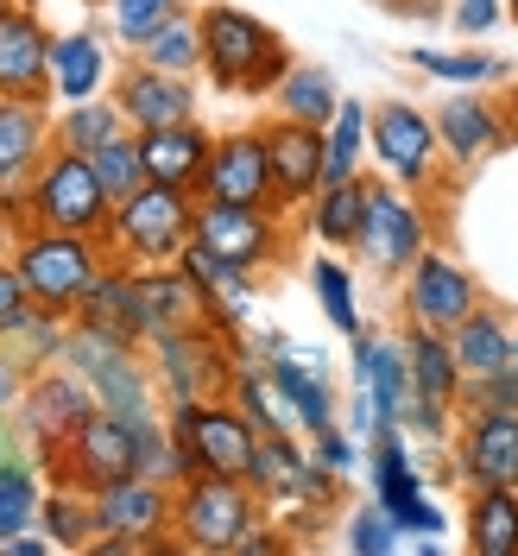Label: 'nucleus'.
Returning a JSON list of instances; mask_svg holds the SVG:
<instances>
[{"instance_id":"nucleus-20","label":"nucleus","mask_w":518,"mask_h":556,"mask_svg":"<svg viewBox=\"0 0 518 556\" xmlns=\"http://www.w3.org/2000/svg\"><path fill=\"white\" fill-rule=\"evenodd\" d=\"M260 134H266L273 197H278V208L291 215V208H304L316 190H323V127L291 121V114H273V121H260Z\"/></svg>"},{"instance_id":"nucleus-36","label":"nucleus","mask_w":518,"mask_h":556,"mask_svg":"<svg viewBox=\"0 0 518 556\" xmlns=\"http://www.w3.org/2000/svg\"><path fill=\"white\" fill-rule=\"evenodd\" d=\"M139 58L152 70H172V76H203V33H197V7H177L159 33L139 45Z\"/></svg>"},{"instance_id":"nucleus-8","label":"nucleus","mask_w":518,"mask_h":556,"mask_svg":"<svg viewBox=\"0 0 518 556\" xmlns=\"http://www.w3.org/2000/svg\"><path fill=\"white\" fill-rule=\"evenodd\" d=\"M45 475L58 486H76V493H96L108 481L139 475V417H121L108 405H96L58 450L45 455Z\"/></svg>"},{"instance_id":"nucleus-23","label":"nucleus","mask_w":518,"mask_h":556,"mask_svg":"<svg viewBox=\"0 0 518 556\" xmlns=\"http://www.w3.org/2000/svg\"><path fill=\"white\" fill-rule=\"evenodd\" d=\"M203 316V298L184 266H134V323H139V342L165 336V329H184Z\"/></svg>"},{"instance_id":"nucleus-54","label":"nucleus","mask_w":518,"mask_h":556,"mask_svg":"<svg viewBox=\"0 0 518 556\" xmlns=\"http://www.w3.org/2000/svg\"><path fill=\"white\" fill-rule=\"evenodd\" d=\"M506 20H513V26H518V0H506Z\"/></svg>"},{"instance_id":"nucleus-45","label":"nucleus","mask_w":518,"mask_h":556,"mask_svg":"<svg viewBox=\"0 0 518 556\" xmlns=\"http://www.w3.org/2000/svg\"><path fill=\"white\" fill-rule=\"evenodd\" d=\"M462 405H487V412H513L518 417V361L493 367V374H475V380H462Z\"/></svg>"},{"instance_id":"nucleus-28","label":"nucleus","mask_w":518,"mask_h":556,"mask_svg":"<svg viewBox=\"0 0 518 556\" xmlns=\"http://www.w3.org/2000/svg\"><path fill=\"white\" fill-rule=\"evenodd\" d=\"M399 348H405L412 392L443 399V405H462V367H455V348H450L443 329H417V323H405V329H399Z\"/></svg>"},{"instance_id":"nucleus-34","label":"nucleus","mask_w":518,"mask_h":556,"mask_svg":"<svg viewBox=\"0 0 518 556\" xmlns=\"http://www.w3.org/2000/svg\"><path fill=\"white\" fill-rule=\"evenodd\" d=\"M367 121H374V108L342 96V108L323 127V184H348L367 172Z\"/></svg>"},{"instance_id":"nucleus-31","label":"nucleus","mask_w":518,"mask_h":556,"mask_svg":"<svg viewBox=\"0 0 518 556\" xmlns=\"http://www.w3.org/2000/svg\"><path fill=\"white\" fill-rule=\"evenodd\" d=\"M450 348H455L462 380L493 374V367H506V361H513V316L493 311V304H475V311L450 329Z\"/></svg>"},{"instance_id":"nucleus-35","label":"nucleus","mask_w":518,"mask_h":556,"mask_svg":"<svg viewBox=\"0 0 518 556\" xmlns=\"http://www.w3.org/2000/svg\"><path fill=\"white\" fill-rule=\"evenodd\" d=\"M273 108L278 114H291V121H311V127H329V114L342 108V89H336V76L323 64H298L285 70V83L273 89Z\"/></svg>"},{"instance_id":"nucleus-25","label":"nucleus","mask_w":518,"mask_h":556,"mask_svg":"<svg viewBox=\"0 0 518 556\" xmlns=\"http://www.w3.org/2000/svg\"><path fill=\"white\" fill-rule=\"evenodd\" d=\"M348 361H354V392L374 399L380 424H405L412 374H405V348H399V336H374V329H361Z\"/></svg>"},{"instance_id":"nucleus-13","label":"nucleus","mask_w":518,"mask_h":556,"mask_svg":"<svg viewBox=\"0 0 518 556\" xmlns=\"http://www.w3.org/2000/svg\"><path fill=\"white\" fill-rule=\"evenodd\" d=\"M405 291H399V311H405V323H417V329H443L450 336L462 316L475 311V304H487L481 278H475V266L468 260H455L450 247H424L412 260V273L399 278Z\"/></svg>"},{"instance_id":"nucleus-53","label":"nucleus","mask_w":518,"mask_h":556,"mask_svg":"<svg viewBox=\"0 0 518 556\" xmlns=\"http://www.w3.org/2000/svg\"><path fill=\"white\" fill-rule=\"evenodd\" d=\"M13 450H20V424H13V417L0 412V462H7Z\"/></svg>"},{"instance_id":"nucleus-37","label":"nucleus","mask_w":518,"mask_h":556,"mask_svg":"<svg viewBox=\"0 0 518 556\" xmlns=\"http://www.w3.org/2000/svg\"><path fill=\"white\" fill-rule=\"evenodd\" d=\"M412 64L424 76H437V83H450V89H487V83H506L513 76L506 58H487V51H437V45H417Z\"/></svg>"},{"instance_id":"nucleus-5","label":"nucleus","mask_w":518,"mask_h":556,"mask_svg":"<svg viewBox=\"0 0 518 556\" xmlns=\"http://www.w3.org/2000/svg\"><path fill=\"white\" fill-rule=\"evenodd\" d=\"M58 361H64L70 374L89 380L96 405H108V412H121V417L159 412V380H152V361H146L139 342H121V336L89 329V323L70 316V336H64V354H58Z\"/></svg>"},{"instance_id":"nucleus-9","label":"nucleus","mask_w":518,"mask_h":556,"mask_svg":"<svg viewBox=\"0 0 518 556\" xmlns=\"http://www.w3.org/2000/svg\"><path fill=\"white\" fill-rule=\"evenodd\" d=\"M108 260V241L96 235H64V228H26L20 241H13V266L26 278V291H33V304L45 311H76V298L89 291V278L102 273Z\"/></svg>"},{"instance_id":"nucleus-50","label":"nucleus","mask_w":518,"mask_h":556,"mask_svg":"<svg viewBox=\"0 0 518 556\" xmlns=\"http://www.w3.org/2000/svg\"><path fill=\"white\" fill-rule=\"evenodd\" d=\"M26 380H33V374H26V361H20L13 348L0 342V412H7V417H13V405H20V392H26Z\"/></svg>"},{"instance_id":"nucleus-12","label":"nucleus","mask_w":518,"mask_h":556,"mask_svg":"<svg viewBox=\"0 0 518 556\" xmlns=\"http://www.w3.org/2000/svg\"><path fill=\"white\" fill-rule=\"evenodd\" d=\"M172 493H177L172 481H152V475H127V481L96 486V493H89L96 544H108V551H152V544H172ZM96 544H89V551H96Z\"/></svg>"},{"instance_id":"nucleus-19","label":"nucleus","mask_w":518,"mask_h":556,"mask_svg":"<svg viewBox=\"0 0 518 556\" xmlns=\"http://www.w3.org/2000/svg\"><path fill=\"white\" fill-rule=\"evenodd\" d=\"M0 96L7 102H38L51 108V33L33 7H7L0 13Z\"/></svg>"},{"instance_id":"nucleus-7","label":"nucleus","mask_w":518,"mask_h":556,"mask_svg":"<svg viewBox=\"0 0 518 556\" xmlns=\"http://www.w3.org/2000/svg\"><path fill=\"white\" fill-rule=\"evenodd\" d=\"M108 215H114V203H108L102 177H96V165L83 152L51 146L38 159V172L26 177V222L33 228H64V235L108 241Z\"/></svg>"},{"instance_id":"nucleus-38","label":"nucleus","mask_w":518,"mask_h":556,"mask_svg":"<svg viewBox=\"0 0 518 556\" xmlns=\"http://www.w3.org/2000/svg\"><path fill=\"white\" fill-rule=\"evenodd\" d=\"M38 531H45L58 551H89V544H96L89 493H76V486H51V493L38 500Z\"/></svg>"},{"instance_id":"nucleus-24","label":"nucleus","mask_w":518,"mask_h":556,"mask_svg":"<svg viewBox=\"0 0 518 556\" xmlns=\"http://www.w3.org/2000/svg\"><path fill=\"white\" fill-rule=\"evenodd\" d=\"M139 139V159H146V177L152 184H177V190H197L209 172V146H215V134H209L203 121H172V127H146Z\"/></svg>"},{"instance_id":"nucleus-44","label":"nucleus","mask_w":518,"mask_h":556,"mask_svg":"<svg viewBox=\"0 0 518 556\" xmlns=\"http://www.w3.org/2000/svg\"><path fill=\"white\" fill-rule=\"evenodd\" d=\"M108 7V26H114V38H121V45H146V38L159 33V26H165V20H172L177 7H184V0H102Z\"/></svg>"},{"instance_id":"nucleus-10","label":"nucleus","mask_w":518,"mask_h":556,"mask_svg":"<svg viewBox=\"0 0 518 556\" xmlns=\"http://www.w3.org/2000/svg\"><path fill=\"white\" fill-rule=\"evenodd\" d=\"M165 424L190 475H247L253 443H260V424L235 399H184L165 412Z\"/></svg>"},{"instance_id":"nucleus-18","label":"nucleus","mask_w":518,"mask_h":556,"mask_svg":"<svg viewBox=\"0 0 518 556\" xmlns=\"http://www.w3.org/2000/svg\"><path fill=\"white\" fill-rule=\"evenodd\" d=\"M108 96L127 114V127H172V121H197V76H172V70H152L146 58L134 64H114L108 76Z\"/></svg>"},{"instance_id":"nucleus-16","label":"nucleus","mask_w":518,"mask_h":556,"mask_svg":"<svg viewBox=\"0 0 518 556\" xmlns=\"http://www.w3.org/2000/svg\"><path fill=\"white\" fill-rule=\"evenodd\" d=\"M197 197H209V203H241V208H278L273 165H266V134H260V127L215 134V146H209V172H203V184H197ZM278 215H285V208H278Z\"/></svg>"},{"instance_id":"nucleus-15","label":"nucleus","mask_w":518,"mask_h":556,"mask_svg":"<svg viewBox=\"0 0 518 556\" xmlns=\"http://www.w3.org/2000/svg\"><path fill=\"white\" fill-rule=\"evenodd\" d=\"M89 412H96V392H89V380H83V374H70L64 361H51V367H38L33 380H26L20 405H13V424L26 430L33 455L45 462V455L58 450V443H64V437Z\"/></svg>"},{"instance_id":"nucleus-29","label":"nucleus","mask_w":518,"mask_h":556,"mask_svg":"<svg viewBox=\"0 0 518 556\" xmlns=\"http://www.w3.org/2000/svg\"><path fill=\"white\" fill-rule=\"evenodd\" d=\"M76 323H89V329H108V336H121V342H139V323H134V266H121V260H102V273L89 278V291L76 298ZM146 348V342H139Z\"/></svg>"},{"instance_id":"nucleus-41","label":"nucleus","mask_w":518,"mask_h":556,"mask_svg":"<svg viewBox=\"0 0 518 556\" xmlns=\"http://www.w3.org/2000/svg\"><path fill=\"white\" fill-rule=\"evenodd\" d=\"M64 336H70V316H64V311H45V304H38V311L26 316L13 336H7V348L26 361V374H38V367H51V361L64 354Z\"/></svg>"},{"instance_id":"nucleus-42","label":"nucleus","mask_w":518,"mask_h":556,"mask_svg":"<svg viewBox=\"0 0 518 556\" xmlns=\"http://www.w3.org/2000/svg\"><path fill=\"white\" fill-rule=\"evenodd\" d=\"M342 544L354 556H392V551H405V531L392 525V513H386L380 500H367V506H354V513H348Z\"/></svg>"},{"instance_id":"nucleus-3","label":"nucleus","mask_w":518,"mask_h":556,"mask_svg":"<svg viewBox=\"0 0 518 556\" xmlns=\"http://www.w3.org/2000/svg\"><path fill=\"white\" fill-rule=\"evenodd\" d=\"M247 342L215 329L209 316L184 323V329H165L146 342V361H152V380L165 392V405H184V399H228V386L241 374Z\"/></svg>"},{"instance_id":"nucleus-52","label":"nucleus","mask_w":518,"mask_h":556,"mask_svg":"<svg viewBox=\"0 0 518 556\" xmlns=\"http://www.w3.org/2000/svg\"><path fill=\"white\" fill-rule=\"evenodd\" d=\"M51 551H58V544H51L45 531H33V525H26V531H13V538L0 544V556H51Z\"/></svg>"},{"instance_id":"nucleus-2","label":"nucleus","mask_w":518,"mask_h":556,"mask_svg":"<svg viewBox=\"0 0 518 556\" xmlns=\"http://www.w3.org/2000/svg\"><path fill=\"white\" fill-rule=\"evenodd\" d=\"M190 241H197V190H177V184L146 177L108 215V260L121 266H177Z\"/></svg>"},{"instance_id":"nucleus-47","label":"nucleus","mask_w":518,"mask_h":556,"mask_svg":"<svg viewBox=\"0 0 518 556\" xmlns=\"http://www.w3.org/2000/svg\"><path fill=\"white\" fill-rule=\"evenodd\" d=\"M38 304H33V291H26V278H20V266L13 260H0V342L33 316Z\"/></svg>"},{"instance_id":"nucleus-26","label":"nucleus","mask_w":518,"mask_h":556,"mask_svg":"<svg viewBox=\"0 0 518 556\" xmlns=\"http://www.w3.org/2000/svg\"><path fill=\"white\" fill-rule=\"evenodd\" d=\"M114 58H108V38L96 26H76V33H51V96L58 102H89L102 96Z\"/></svg>"},{"instance_id":"nucleus-21","label":"nucleus","mask_w":518,"mask_h":556,"mask_svg":"<svg viewBox=\"0 0 518 556\" xmlns=\"http://www.w3.org/2000/svg\"><path fill=\"white\" fill-rule=\"evenodd\" d=\"M190 285H197V298H203V316L215 329H228V336H247L253 329V311H260V273H241V266H228L222 253H209L203 241L184 247V260H177Z\"/></svg>"},{"instance_id":"nucleus-22","label":"nucleus","mask_w":518,"mask_h":556,"mask_svg":"<svg viewBox=\"0 0 518 556\" xmlns=\"http://www.w3.org/2000/svg\"><path fill=\"white\" fill-rule=\"evenodd\" d=\"M430 121H437L443 159H450L455 172H462V165H481L487 152H500V146H513L518 139V127L500 114V102H487L481 89H455Z\"/></svg>"},{"instance_id":"nucleus-39","label":"nucleus","mask_w":518,"mask_h":556,"mask_svg":"<svg viewBox=\"0 0 518 556\" xmlns=\"http://www.w3.org/2000/svg\"><path fill=\"white\" fill-rule=\"evenodd\" d=\"M311 291H316V304H323V316L342 329L348 342L367 329V323H361V291H354V273H348L329 247H323V260H311Z\"/></svg>"},{"instance_id":"nucleus-27","label":"nucleus","mask_w":518,"mask_h":556,"mask_svg":"<svg viewBox=\"0 0 518 556\" xmlns=\"http://www.w3.org/2000/svg\"><path fill=\"white\" fill-rule=\"evenodd\" d=\"M45 152H51V108L0 96V190H26Z\"/></svg>"},{"instance_id":"nucleus-14","label":"nucleus","mask_w":518,"mask_h":556,"mask_svg":"<svg viewBox=\"0 0 518 556\" xmlns=\"http://www.w3.org/2000/svg\"><path fill=\"white\" fill-rule=\"evenodd\" d=\"M197 241L209 253H222L228 266H241V273H266V266H278L291 253V235H285L278 208L209 203V197H197Z\"/></svg>"},{"instance_id":"nucleus-30","label":"nucleus","mask_w":518,"mask_h":556,"mask_svg":"<svg viewBox=\"0 0 518 556\" xmlns=\"http://www.w3.org/2000/svg\"><path fill=\"white\" fill-rule=\"evenodd\" d=\"M462 538L475 556H518V486H468Z\"/></svg>"},{"instance_id":"nucleus-1","label":"nucleus","mask_w":518,"mask_h":556,"mask_svg":"<svg viewBox=\"0 0 518 556\" xmlns=\"http://www.w3.org/2000/svg\"><path fill=\"white\" fill-rule=\"evenodd\" d=\"M197 33H203V76L222 96H247V102H273L285 70L298 64V51L266 26L260 13H247L235 0H209L197 7Z\"/></svg>"},{"instance_id":"nucleus-49","label":"nucleus","mask_w":518,"mask_h":556,"mask_svg":"<svg viewBox=\"0 0 518 556\" xmlns=\"http://www.w3.org/2000/svg\"><path fill=\"white\" fill-rule=\"evenodd\" d=\"M392 525H399L405 538H443V531H450V513H443L430 493H417V500H405V506L392 513Z\"/></svg>"},{"instance_id":"nucleus-6","label":"nucleus","mask_w":518,"mask_h":556,"mask_svg":"<svg viewBox=\"0 0 518 556\" xmlns=\"http://www.w3.org/2000/svg\"><path fill=\"white\" fill-rule=\"evenodd\" d=\"M430 241H437V215L424 208V197L392 177H367V208H361V235H354L361 266L374 278H405Z\"/></svg>"},{"instance_id":"nucleus-51","label":"nucleus","mask_w":518,"mask_h":556,"mask_svg":"<svg viewBox=\"0 0 518 556\" xmlns=\"http://www.w3.org/2000/svg\"><path fill=\"white\" fill-rule=\"evenodd\" d=\"M235 551L241 556H260V551H285V531H273V513H266V519L253 525V531H247L241 544H235Z\"/></svg>"},{"instance_id":"nucleus-11","label":"nucleus","mask_w":518,"mask_h":556,"mask_svg":"<svg viewBox=\"0 0 518 556\" xmlns=\"http://www.w3.org/2000/svg\"><path fill=\"white\" fill-rule=\"evenodd\" d=\"M367 159L380 165V177L405 184V190H437L443 184V139H437V121L417 102H380L374 121H367Z\"/></svg>"},{"instance_id":"nucleus-17","label":"nucleus","mask_w":518,"mask_h":556,"mask_svg":"<svg viewBox=\"0 0 518 556\" xmlns=\"http://www.w3.org/2000/svg\"><path fill=\"white\" fill-rule=\"evenodd\" d=\"M455 481L468 486H518V417L462 405L455 417Z\"/></svg>"},{"instance_id":"nucleus-33","label":"nucleus","mask_w":518,"mask_h":556,"mask_svg":"<svg viewBox=\"0 0 518 556\" xmlns=\"http://www.w3.org/2000/svg\"><path fill=\"white\" fill-rule=\"evenodd\" d=\"M361 208H367V172L348 177V184H323L311 197V235L316 247H329V253H354V235H361Z\"/></svg>"},{"instance_id":"nucleus-43","label":"nucleus","mask_w":518,"mask_h":556,"mask_svg":"<svg viewBox=\"0 0 518 556\" xmlns=\"http://www.w3.org/2000/svg\"><path fill=\"white\" fill-rule=\"evenodd\" d=\"M89 165H96V177H102L108 203H121V197H134L139 184H146V159H139V139H134V134L108 139V146L96 152V159H89Z\"/></svg>"},{"instance_id":"nucleus-55","label":"nucleus","mask_w":518,"mask_h":556,"mask_svg":"<svg viewBox=\"0 0 518 556\" xmlns=\"http://www.w3.org/2000/svg\"><path fill=\"white\" fill-rule=\"evenodd\" d=\"M513 361H518V316H513Z\"/></svg>"},{"instance_id":"nucleus-46","label":"nucleus","mask_w":518,"mask_h":556,"mask_svg":"<svg viewBox=\"0 0 518 556\" xmlns=\"http://www.w3.org/2000/svg\"><path fill=\"white\" fill-rule=\"evenodd\" d=\"M311 455L323 462V468H336V475H354V468L367 462L361 437H354L348 424H329V430H316V437H311Z\"/></svg>"},{"instance_id":"nucleus-32","label":"nucleus","mask_w":518,"mask_h":556,"mask_svg":"<svg viewBox=\"0 0 518 556\" xmlns=\"http://www.w3.org/2000/svg\"><path fill=\"white\" fill-rule=\"evenodd\" d=\"M134 134L127 127V114L114 108V96H89V102H64L51 114V146H64V152H83V159H96L108 139Z\"/></svg>"},{"instance_id":"nucleus-48","label":"nucleus","mask_w":518,"mask_h":556,"mask_svg":"<svg viewBox=\"0 0 518 556\" xmlns=\"http://www.w3.org/2000/svg\"><path fill=\"white\" fill-rule=\"evenodd\" d=\"M450 26L462 38H487L493 26H506V0H450Z\"/></svg>"},{"instance_id":"nucleus-56","label":"nucleus","mask_w":518,"mask_h":556,"mask_svg":"<svg viewBox=\"0 0 518 556\" xmlns=\"http://www.w3.org/2000/svg\"><path fill=\"white\" fill-rule=\"evenodd\" d=\"M89 7H102V0H89Z\"/></svg>"},{"instance_id":"nucleus-40","label":"nucleus","mask_w":518,"mask_h":556,"mask_svg":"<svg viewBox=\"0 0 518 556\" xmlns=\"http://www.w3.org/2000/svg\"><path fill=\"white\" fill-rule=\"evenodd\" d=\"M38 500H45V481H38V462L13 450L0 462V544L13 538V531H26L38 525Z\"/></svg>"},{"instance_id":"nucleus-4","label":"nucleus","mask_w":518,"mask_h":556,"mask_svg":"<svg viewBox=\"0 0 518 556\" xmlns=\"http://www.w3.org/2000/svg\"><path fill=\"white\" fill-rule=\"evenodd\" d=\"M266 519V500L247 475H184L172 493V544L177 551H235Z\"/></svg>"}]
</instances>
